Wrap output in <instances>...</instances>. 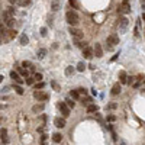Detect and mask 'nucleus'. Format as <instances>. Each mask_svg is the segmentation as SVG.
<instances>
[{"mask_svg": "<svg viewBox=\"0 0 145 145\" xmlns=\"http://www.w3.org/2000/svg\"><path fill=\"white\" fill-rule=\"evenodd\" d=\"M106 44H107V49H109V51H112L113 47L119 44V36H118V35H115V33H113V35H109V36L106 38Z\"/></svg>", "mask_w": 145, "mask_h": 145, "instance_id": "f257e3e1", "label": "nucleus"}, {"mask_svg": "<svg viewBox=\"0 0 145 145\" xmlns=\"http://www.w3.org/2000/svg\"><path fill=\"white\" fill-rule=\"evenodd\" d=\"M65 19H67V22H68L71 26H76V25L79 23V15H77L76 12H73V10L65 15Z\"/></svg>", "mask_w": 145, "mask_h": 145, "instance_id": "f03ea898", "label": "nucleus"}, {"mask_svg": "<svg viewBox=\"0 0 145 145\" xmlns=\"http://www.w3.org/2000/svg\"><path fill=\"white\" fill-rule=\"evenodd\" d=\"M129 25V20L126 17H120L119 19V23H118V28H119V32H125L126 31V28H128Z\"/></svg>", "mask_w": 145, "mask_h": 145, "instance_id": "7ed1b4c3", "label": "nucleus"}, {"mask_svg": "<svg viewBox=\"0 0 145 145\" xmlns=\"http://www.w3.org/2000/svg\"><path fill=\"white\" fill-rule=\"evenodd\" d=\"M58 107H60V110H61V113H63L64 118H68V116H70V107H68V105H67L65 102H61V103L58 105Z\"/></svg>", "mask_w": 145, "mask_h": 145, "instance_id": "20e7f679", "label": "nucleus"}, {"mask_svg": "<svg viewBox=\"0 0 145 145\" xmlns=\"http://www.w3.org/2000/svg\"><path fill=\"white\" fill-rule=\"evenodd\" d=\"M93 55H94V49H92L90 47L83 48V57H84V58L90 60V58H93Z\"/></svg>", "mask_w": 145, "mask_h": 145, "instance_id": "39448f33", "label": "nucleus"}, {"mask_svg": "<svg viewBox=\"0 0 145 145\" xmlns=\"http://www.w3.org/2000/svg\"><path fill=\"white\" fill-rule=\"evenodd\" d=\"M119 10H122L123 13H129V12H131L129 0H123V1H122V4H120V9H119Z\"/></svg>", "mask_w": 145, "mask_h": 145, "instance_id": "423d86ee", "label": "nucleus"}, {"mask_svg": "<svg viewBox=\"0 0 145 145\" xmlns=\"http://www.w3.org/2000/svg\"><path fill=\"white\" fill-rule=\"evenodd\" d=\"M33 97L38 99V100H48L49 99V96L47 94V93H42V92H38V90L33 93Z\"/></svg>", "mask_w": 145, "mask_h": 145, "instance_id": "0eeeda50", "label": "nucleus"}, {"mask_svg": "<svg viewBox=\"0 0 145 145\" xmlns=\"http://www.w3.org/2000/svg\"><path fill=\"white\" fill-rule=\"evenodd\" d=\"M1 36H3V39H4V41H10L12 38H15V36H16V31H9V32H4Z\"/></svg>", "mask_w": 145, "mask_h": 145, "instance_id": "6e6552de", "label": "nucleus"}, {"mask_svg": "<svg viewBox=\"0 0 145 145\" xmlns=\"http://www.w3.org/2000/svg\"><path fill=\"white\" fill-rule=\"evenodd\" d=\"M94 55H96L97 58H100L102 55H103V49H102V45L99 44V42H96V45H94Z\"/></svg>", "mask_w": 145, "mask_h": 145, "instance_id": "1a4fd4ad", "label": "nucleus"}, {"mask_svg": "<svg viewBox=\"0 0 145 145\" xmlns=\"http://www.w3.org/2000/svg\"><path fill=\"white\" fill-rule=\"evenodd\" d=\"M54 125H55L57 128H64V126H65V119L55 118V119H54Z\"/></svg>", "mask_w": 145, "mask_h": 145, "instance_id": "9d476101", "label": "nucleus"}, {"mask_svg": "<svg viewBox=\"0 0 145 145\" xmlns=\"http://www.w3.org/2000/svg\"><path fill=\"white\" fill-rule=\"evenodd\" d=\"M70 33L73 35V36H76V38H81L83 36V32H81L80 29H76V28H70Z\"/></svg>", "mask_w": 145, "mask_h": 145, "instance_id": "9b49d317", "label": "nucleus"}, {"mask_svg": "<svg viewBox=\"0 0 145 145\" xmlns=\"http://www.w3.org/2000/svg\"><path fill=\"white\" fill-rule=\"evenodd\" d=\"M120 92H122L120 84H119V83H115V84H113V87H112V94H113V96H116V94H119Z\"/></svg>", "mask_w": 145, "mask_h": 145, "instance_id": "f8f14e48", "label": "nucleus"}, {"mask_svg": "<svg viewBox=\"0 0 145 145\" xmlns=\"http://www.w3.org/2000/svg\"><path fill=\"white\" fill-rule=\"evenodd\" d=\"M60 7H61V1H60V0H54V1L51 3V9H52L54 12L60 10Z\"/></svg>", "mask_w": 145, "mask_h": 145, "instance_id": "ddd939ff", "label": "nucleus"}, {"mask_svg": "<svg viewBox=\"0 0 145 145\" xmlns=\"http://www.w3.org/2000/svg\"><path fill=\"white\" fill-rule=\"evenodd\" d=\"M119 79H120V83H122V84H126V83H128V77H126V73H125V71H120V73H119Z\"/></svg>", "mask_w": 145, "mask_h": 145, "instance_id": "4468645a", "label": "nucleus"}, {"mask_svg": "<svg viewBox=\"0 0 145 145\" xmlns=\"http://www.w3.org/2000/svg\"><path fill=\"white\" fill-rule=\"evenodd\" d=\"M44 107H45V106H44V103H41V105H35V106L32 107V112L33 113L42 112V110H44Z\"/></svg>", "mask_w": 145, "mask_h": 145, "instance_id": "2eb2a0df", "label": "nucleus"}, {"mask_svg": "<svg viewBox=\"0 0 145 145\" xmlns=\"http://www.w3.org/2000/svg\"><path fill=\"white\" fill-rule=\"evenodd\" d=\"M22 67H23V68H29L31 71H33V70H35V67L32 65V63H31V61H23V63H22Z\"/></svg>", "mask_w": 145, "mask_h": 145, "instance_id": "dca6fc26", "label": "nucleus"}, {"mask_svg": "<svg viewBox=\"0 0 145 145\" xmlns=\"http://www.w3.org/2000/svg\"><path fill=\"white\" fill-rule=\"evenodd\" d=\"M3 20H4L6 26H9V28H12V26L15 25V19H13V17H7V19H3Z\"/></svg>", "mask_w": 145, "mask_h": 145, "instance_id": "f3484780", "label": "nucleus"}, {"mask_svg": "<svg viewBox=\"0 0 145 145\" xmlns=\"http://www.w3.org/2000/svg\"><path fill=\"white\" fill-rule=\"evenodd\" d=\"M52 139H54V142H57V144H58V142H61L63 135H61V133H54V135H52Z\"/></svg>", "mask_w": 145, "mask_h": 145, "instance_id": "a211bd4d", "label": "nucleus"}, {"mask_svg": "<svg viewBox=\"0 0 145 145\" xmlns=\"http://www.w3.org/2000/svg\"><path fill=\"white\" fill-rule=\"evenodd\" d=\"M70 96H71V99H73V100H77V99L80 97V93H79V90H71Z\"/></svg>", "mask_w": 145, "mask_h": 145, "instance_id": "6ab92c4d", "label": "nucleus"}, {"mask_svg": "<svg viewBox=\"0 0 145 145\" xmlns=\"http://www.w3.org/2000/svg\"><path fill=\"white\" fill-rule=\"evenodd\" d=\"M29 42V38L26 35H20V45H26Z\"/></svg>", "mask_w": 145, "mask_h": 145, "instance_id": "aec40b11", "label": "nucleus"}, {"mask_svg": "<svg viewBox=\"0 0 145 145\" xmlns=\"http://www.w3.org/2000/svg\"><path fill=\"white\" fill-rule=\"evenodd\" d=\"M87 112H89V113L97 112V106H96V105H89V106H87Z\"/></svg>", "mask_w": 145, "mask_h": 145, "instance_id": "412c9836", "label": "nucleus"}, {"mask_svg": "<svg viewBox=\"0 0 145 145\" xmlns=\"http://www.w3.org/2000/svg\"><path fill=\"white\" fill-rule=\"evenodd\" d=\"M73 74H74V67H71V65L65 68V76H73Z\"/></svg>", "mask_w": 145, "mask_h": 145, "instance_id": "4be33fe9", "label": "nucleus"}, {"mask_svg": "<svg viewBox=\"0 0 145 145\" xmlns=\"http://www.w3.org/2000/svg\"><path fill=\"white\" fill-rule=\"evenodd\" d=\"M19 6H23V7H26V6H29L31 4V0H19V3H17Z\"/></svg>", "mask_w": 145, "mask_h": 145, "instance_id": "5701e85b", "label": "nucleus"}, {"mask_svg": "<svg viewBox=\"0 0 145 145\" xmlns=\"http://www.w3.org/2000/svg\"><path fill=\"white\" fill-rule=\"evenodd\" d=\"M10 77H12V79H13V80H20V77H19V73H17V71H12V73H10Z\"/></svg>", "mask_w": 145, "mask_h": 145, "instance_id": "b1692460", "label": "nucleus"}, {"mask_svg": "<svg viewBox=\"0 0 145 145\" xmlns=\"http://www.w3.org/2000/svg\"><path fill=\"white\" fill-rule=\"evenodd\" d=\"M45 54H47V51H45V49H39V51H38V58H39V60H42V58L45 57Z\"/></svg>", "mask_w": 145, "mask_h": 145, "instance_id": "393cba45", "label": "nucleus"}, {"mask_svg": "<svg viewBox=\"0 0 145 145\" xmlns=\"http://www.w3.org/2000/svg\"><path fill=\"white\" fill-rule=\"evenodd\" d=\"M17 73H19V74H22L25 79H28V71H26V70H23V68H17Z\"/></svg>", "mask_w": 145, "mask_h": 145, "instance_id": "a878e982", "label": "nucleus"}, {"mask_svg": "<svg viewBox=\"0 0 145 145\" xmlns=\"http://www.w3.org/2000/svg\"><path fill=\"white\" fill-rule=\"evenodd\" d=\"M15 92H16L17 94H23V89H22L19 84H16V86H15Z\"/></svg>", "mask_w": 145, "mask_h": 145, "instance_id": "bb28decb", "label": "nucleus"}, {"mask_svg": "<svg viewBox=\"0 0 145 145\" xmlns=\"http://www.w3.org/2000/svg\"><path fill=\"white\" fill-rule=\"evenodd\" d=\"M84 68H86L84 63H83V61H80V63L77 64V70H79V71H84Z\"/></svg>", "mask_w": 145, "mask_h": 145, "instance_id": "cd10ccee", "label": "nucleus"}, {"mask_svg": "<svg viewBox=\"0 0 145 145\" xmlns=\"http://www.w3.org/2000/svg\"><path fill=\"white\" fill-rule=\"evenodd\" d=\"M65 103L68 105V107H74V105H76V103H74V100H71V99H67V100H65Z\"/></svg>", "mask_w": 145, "mask_h": 145, "instance_id": "c85d7f7f", "label": "nucleus"}, {"mask_svg": "<svg viewBox=\"0 0 145 145\" xmlns=\"http://www.w3.org/2000/svg\"><path fill=\"white\" fill-rule=\"evenodd\" d=\"M51 86H52L57 92H60V86H58V83H57V81H51Z\"/></svg>", "mask_w": 145, "mask_h": 145, "instance_id": "c756f323", "label": "nucleus"}, {"mask_svg": "<svg viewBox=\"0 0 145 145\" xmlns=\"http://www.w3.org/2000/svg\"><path fill=\"white\" fill-rule=\"evenodd\" d=\"M44 86H45V84H44V83L41 81V83H36V86H35V89H36V90H38V89L41 90V89H44Z\"/></svg>", "mask_w": 145, "mask_h": 145, "instance_id": "7c9ffc66", "label": "nucleus"}, {"mask_svg": "<svg viewBox=\"0 0 145 145\" xmlns=\"http://www.w3.org/2000/svg\"><path fill=\"white\" fill-rule=\"evenodd\" d=\"M35 80H38L39 83H41V80H42V74H41V73H36V74H35Z\"/></svg>", "mask_w": 145, "mask_h": 145, "instance_id": "2f4dec72", "label": "nucleus"}, {"mask_svg": "<svg viewBox=\"0 0 145 145\" xmlns=\"http://www.w3.org/2000/svg\"><path fill=\"white\" fill-rule=\"evenodd\" d=\"M33 80H35V79H32V77H28V79H26V84L32 86V84H33Z\"/></svg>", "mask_w": 145, "mask_h": 145, "instance_id": "473e14b6", "label": "nucleus"}, {"mask_svg": "<svg viewBox=\"0 0 145 145\" xmlns=\"http://www.w3.org/2000/svg\"><path fill=\"white\" fill-rule=\"evenodd\" d=\"M70 4H71L73 7H76V9L79 7V4H77V1H76V0H70Z\"/></svg>", "mask_w": 145, "mask_h": 145, "instance_id": "72a5a7b5", "label": "nucleus"}, {"mask_svg": "<svg viewBox=\"0 0 145 145\" xmlns=\"http://www.w3.org/2000/svg\"><path fill=\"white\" fill-rule=\"evenodd\" d=\"M47 32H48L47 28H42V29H41V35H42V36H47Z\"/></svg>", "mask_w": 145, "mask_h": 145, "instance_id": "f704fd0d", "label": "nucleus"}, {"mask_svg": "<svg viewBox=\"0 0 145 145\" xmlns=\"http://www.w3.org/2000/svg\"><path fill=\"white\" fill-rule=\"evenodd\" d=\"M1 142H3V144H7V142H9V138H7V136H1Z\"/></svg>", "mask_w": 145, "mask_h": 145, "instance_id": "c9c22d12", "label": "nucleus"}, {"mask_svg": "<svg viewBox=\"0 0 145 145\" xmlns=\"http://www.w3.org/2000/svg\"><path fill=\"white\" fill-rule=\"evenodd\" d=\"M79 93H80V94H86L87 90H86V89H79Z\"/></svg>", "mask_w": 145, "mask_h": 145, "instance_id": "e433bc0d", "label": "nucleus"}, {"mask_svg": "<svg viewBox=\"0 0 145 145\" xmlns=\"http://www.w3.org/2000/svg\"><path fill=\"white\" fill-rule=\"evenodd\" d=\"M6 133H7L6 129H1V136H6Z\"/></svg>", "mask_w": 145, "mask_h": 145, "instance_id": "4c0bfd02", "label": "nucleus"}, {"mask_svg": "<svg viewBox=\"0 0 145 145\" xmlns=\"http://www.w3.org/2000/svg\"><path fill=\"white\" fill-rule=\"evenodd\" d=\"M138 80H139V81L144 80V76H142V74H139V76H138Z\"/></svg>", "mask_w": 145, "mask_h": 145, "instance_id": "58836bf2", "label": "nucleus"}, {"mask_svg": "<svg viewBox=\"0 0 145 145\" xmlns=\"http://www.w3.org/2000/svg\"><path fill=\"white\" fill-rule=\"evenodd\" d=\"M142 19H144V20H145V13H142Z\"/></svg>", "mask_w": 145, "mask_h": 145, "instance_id": "ea45409f", "label": "nucleus"}, {"mask_svg": "<svg viewBox=\"0 0 145 145\" xmlns=\"http://www.w3.org/2000/svg\"><path fill=\"white\" fill-rule=\"evenodd\" d=\"M144 32H145V29H144Z\"/></svg>", "mask_w": 145, "mask_h": 145, "instance_id": "a19ab883", "label": "nucleus"}]
</instances>
